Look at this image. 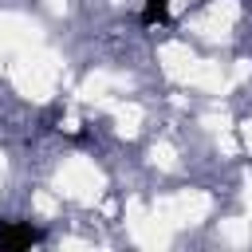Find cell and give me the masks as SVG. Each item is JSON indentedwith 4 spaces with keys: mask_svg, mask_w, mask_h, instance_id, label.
Listing matches in <instances>:
<instances>
[{
    "mask_svg": "<svg viewBox=\"0 0 252 252\" xmlns=\"http://www.w3.org/2000/svg\"><path fill=\"white\" fill-rule=\"evenodd\" d=\"M165 20H169V0H146V8H142V24L154 28V24H165Z\"/></svg>",
    "mask_w": 252,
    "mask_h": 252,
    "instance_id": "7a4b0ae2",
    "label": "cell"
},
{
    "mask_svg": "<svg viewBox=\"0 0 252 252\" xmlns=\"http://www.w3.org/2000/svg\"><path fill=\"white\" fill-rule=\"evenodd\" d=\"M39 240H43V232L35 224H24V220H4L0 224V252H20V248H32Z\"/></svg>",
    "mask_w": 252,
    "mask_h": 252,
    "instance_id": "6da1fadb",
    "label": "cell"
}]
</instances>
